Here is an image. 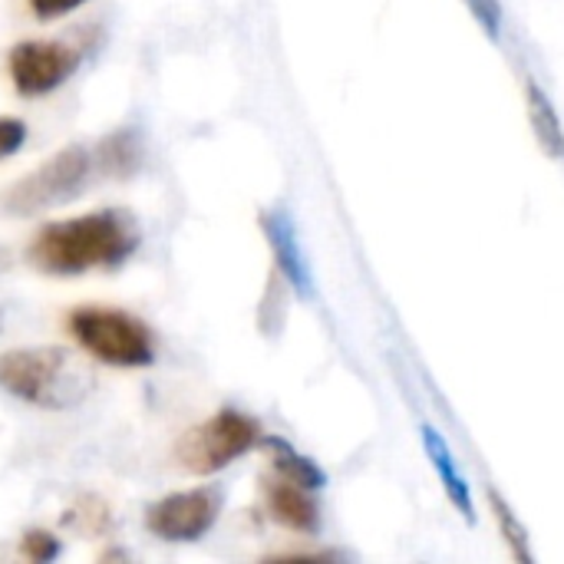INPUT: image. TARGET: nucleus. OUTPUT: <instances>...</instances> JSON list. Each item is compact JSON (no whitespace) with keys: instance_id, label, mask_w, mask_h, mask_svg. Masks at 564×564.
I'll return each instance as SVG.
<instances>
[{"instance_id":"20e7f679","label":"nucleus","mask_w":564,"mask_h":564,"mask_svg":"<svg viewBox=\"0 0 564 564\" xmlns=\"http://www.w3.org/2000/svg\"><path fill=\"white\" fill-rule=\"evenodd\" d=\"M93 152L83 145H66L59 149L53 159H46L43 165H36L30 175H23L20 182H13L3 192V208L10 215L30 218V215H43L56 205H66L69 198H76L83 192V185L93 175Z\"/></svg>"},{"instance_id":"7ed1b4c3","label":"nucleus","mask_w":564,"mask_h":564,"mask_svg":"<svg viewBox=\"0 0 564 564\" xmlns=\"http://www.w3.org/2000/svg\"><path fill=\"white\" fill-rule=\"evenodd\" d=\"M69 337L106 367H149L155 340L145 321L119 307H76L66 314Z\"/></svg>"},{"instance_id":"9d476101","label":"nucleus","mask_w":564,"mask_h":564,"mask_svg":"<svg viewBox=\"0 0 564 564\" xmlns=\"http://www.w3.org/2000/svg\"><path fill=\"white\" fill-rule=\"evenodd\" d=\"M420 433H423L426 456H430V463H433V469H436V476H440V482H443V489H446L449 502L456 506V512H459L466 522H476L473 489H469V482H466V476H463L459 463L453 459L449 443L440 436V430H436V426H423Z\"/></svg>"},{"instance_id":"2eb2a0df","label":"nucleus","mask_w":564,"mask_h":564,"mask_svg":"<svg viewBox=\"0 0 564 564\" xmlns=\"http://www.w3.org/2000/svg\"><path fill=\"white\" fill-rule=\"evenodd\" d=\"M20 552H23V558H30L33 564H46L63 552V545H59V539H56L53 532H46V529H30V532L23 535V542H20Z\"/></svg>"},{"instance_id":"6e6552de","label":"nucleus","mask_w":564,"mask_h":564,"mask_svg":"<svg viewBox=\"0 0 564 564\" xmlns=\"http://www.w3.org/2000/svg\"><path fill=\"white\" fill-rule=\"evenodd\" d=\"M261 231L268 235L271 254H274V268L281 271V278L301 294V297H314V278L307 268V258L301 251L297 241V228L291 221V215L284 208H271L261 212Z\"/></svg>"},{"instance_id":"dca6fc26","label":"nucleus","mask_w":564,"mask_h":564,"mask_svg":"<svg viewBox=\"0 0 564 564\" xmlns=\"http://www.w3.org/2000/svg\"><path fill=\"white\" fill-rule=\"evenodd\" d=\"M466 7L473 10V17H476L479 26L486 30V36L499 43V40H502V20H506L502 3H499V0H466Z\"/></svg>"},{"instance_id":"a211bd4d","label":"nucleus","mask_w":564,"mask_h":564,"mask_svg":"<svg viewBox=\"0 0 564 564\" xmlns=\"http://www.w3.org/2000/svg\"><path fill=\"white\" fill-rule=\"evenodd\" d=\"M26 3H30V10H33L36 20H56V17L76 10V7L86 3V0H26Z\"/></svg>"},{"instance_id":"39448f33","label":"nucleus","mask_w":564,"mask_h":564,"mask_svg":"<svg viewBox=\"0 0 564 564\" xmlns=\"http://www.w3.org/2000/svg\"><path fill=\"white\" fill-rule=\"evenodd\" d=\"M258 443H261L258 420H251L238 410H221L212 420H205L202 426L188 430L178 440L175 456H178L182 469H188L192 476H215V473L228 469L235 459H241L245 453H251Z\"/></svg>"},{"instance_id":"f3484780","label":"nucleus","mask_w":564,"mask_h":564,"mask_svg":"<svg viewBox=\"0 0 564 564\" xmlns=\"http://www.w3.org/2000/svg\"><path fill=\"white\" fill-rule=\"evenodd\" d=\"M26 142V126L20 119H0V162L20 152Z\"/></svg>"},{"instance_id":"4468645a","label":"nucleus","mask_w":564,"mask_h":564,"mask_svg":"<svg viewBox=\"0 0 564 564\" xmlns=\"http://www.w3.org/2000/svg\"><path fill=\"white\" fill-rule=\"evenodd\" d=\"M489 506H492V519H496V525H499V532H502V539H506L509 552H512L519 562H525V564L532 562L529 535H525L522 522L516 519V512L502 502V496H499V492H489Z\"/></svg>"},{"instance_id":"f03ea898","label":"nucleus","mask_w":564,"mask_h":564,"mask_svg":"<svg viewBox=\"0 0 564 564\" xmlns=\"http://www.w3.org/2000/svg\"><path fill=\"white\" fill-rule=\"evenodd\" d=\"M0 390L40 410H69L93 390V373L59 347H23L0 354Z\"/></svg>"},{"instance_id":"ddd939ff","label":"nucleus","mask_w":564,"mask_h":564,"mask_svg":"<svg viewBox=\"0 0 564 564\" xmlns=\"http://www.w3.org/2000/svg\"><path fill=\"white\" fill-rule=\"evenodd\" d=\"M142 159V139L132 132V129H122L116 135H109L102 145H99V162L109 175H129L135 172Z\"/></svg>"},{"instance_id":"0eeeda50","label":"nucleus","mask_w":564,"mask_h":564,"mask_svg":"<svg viewBox=\"0 0 564 564\" xmlns=\"http://www.w3.org/2000/svg\"><path fill=\"white\" fill-rule=\"evenodd\" d=\"M10 83L20 96L36 99L59 89L79 69V50L59 40H23L7 56Z\"/></svg>"},{"instance_id":"9b49d317","label":"nucleus","mask_w":564,"mask_h":564,"mask_svg":"<svg viewBox=\"0 0 564 564\" xmlns=\"http://www.w3.org/2000/svg\"><path fill=\"white\" fill-rule=\"evenodd\" d=\"M525 102H529V122H532V132H535L542 152H545L549 159H564L562 119H558V112H555L549 93H545L535 79L525 83Z\"/></svg>"},{"instance_id":"6ab92c4d","label":"nucleus","mask_w":564,"mask_h":564,"mask_svg":"<svg viewBox=\"0 0 564 564\" xmlns=\"http://www.w3.org/2000/svg\"><path fill=\"white\" fill-rule=\"evenodd\" d=\"M0 261H3V258H0Z\"/></svg>"},{"instance_id":"423d86ee","label":"nucleus","mask_w":564,"mask_h":564,"mask_svg":"<svg viewBox=\"0 0 564 564\" xmlns=\"http://www.w3.org/2000/svg\"><path fill=\"white\" fill-rule=\"evenodd\" d=\"M225 496L215 486L172 492L145 509V529L162 542H198L221 516Z\"/></svg>"},{"instance_id":"f8f14e48","label":"nucleus","mask_w":564,"mask_h":564,"mask_svg":"<svg viewBox=\"0 0 564 564\" xmlns=\"http://www.w3.org/2000/svg\"><path fill=\"white\" fill-rule=\"evenodd\" d=\"M261 446L268 449L271 466H274L278 476H284V479H291V482H297V486H304L311 492H317L321 486H327L324 469L314 459H307L304 453H297L288 440H281V436H261Z\"/></svg>"},{"instance_id":"f257e3e1","label":"nucleus","mask_w":564,"mask_h":564,"mask_svg":"<svg viewBox=\"0 0 564 564\" xmlns=\"http://www.w3.org/2000/svg\"><path fill=\"white\" fill-rule=\"evenodd\" d=\"M142 241V228L126 208H99L79 218L53 221L30 241V261L53 278L122 268Z\"/></svg>"},{"instance_id":"1a4fd4ad","label":"nucleus","mask_w":564,"mask_h":564,"mask_svg":"<svg viewBox=\"0 0 564 564\" xmlns=\"http://www.w3.org/2000/svg\"><path fill=\"white\" fill-rule=\"evenodd\" d=\"M264 502H268V512L278 525H284L297 535H317L321 532V512H317V502L311 499V489L274 473L264 479Z\"/></svg>"}]
</instances>
